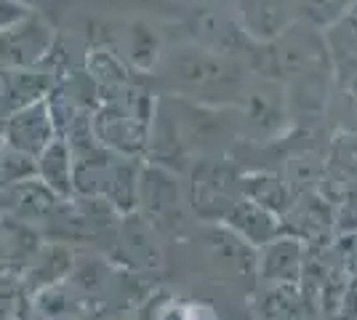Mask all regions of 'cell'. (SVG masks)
<instances>
[{
    "instance_id": "6da1fadb",
    "label": "cell",
    "mask_w": 357,
    "mask_h": 320,
    "mask_svg": "<svg viewBox=\"0 0 357 320\" xmlns=\"http://www.w3.org/2000/svg\"><path fill=\"white\" fill-rule=\"evenodd\" d=\"M165 73L176 91L200 102H240L248 89L245 73L229 54L208 46H192L174 51L165 61Z\"/></svg>"
},
{
    "instance_id": "7a4b0ae2",
    "label": "cell",
    "mask_w": 357,
    "mask_h": 320,
    "mask_svg": "<svg viewBox=\"0 0 357 320\" xmlns=\"http://www.w3.org/2000/svg\"><path fill=\"white\" fill-rule=\"evenodd\" d=\"M59 137V123H56V115H54L51 99L35 102V105L3 118V142H6V147H14V150L27 153L32 158H38L45 147H51Z\"/></svg>"
},
{
    "instance_id": "3957f363",
    "label": "cell",
    "mask_w": 357,
    "mask_h": 320,
    "mask_svg": "<svg viewBox=\"0 0 357 320\" xmlns=\"http://www.w3.org/2000/svg\"><path fill=\"white\" fill-rule=\"evenodd\" d=\"M93 134L102 142V147L115 150L118 155L131 158V160L147 147V121L131 115L118 102L105 105L93 115Z\"/></svg>"
},
{
    "instance_id": "277c9868",
    "label": "cell",
    "mask_w": 357,
    "mask_h": 320,
    "mask_svg": "<svg viewBox=\"0 0 357 320\" xmlns=\"http://www.w3.org/2000/svg\"><path fill=\"white\" fill-rule=\"evenodd\" d=\"M54 48V30L43 16L32 14L22 24L3 30V67L35 70Z\"/></svg>"
},
{
    "instance_id": "5b68a950",
    "label": "cell",
    "mask_w": 357,
    "mask_h": 320,
    "mask_svg": "<svg viewBox=\"0 0 357 320\" xmlns=\"http://www.w3.org/2000/svg\"><path fill=\"white\" fill-rule=\"evenodd\" d=\"M307 270V243L296 235H280L259 248L256 273L267 286H298Z\"/></svg>"
},
{
    "instance_id": "8992f818",
    "label": "cell",
    "mask_w": 357,
    "mask_h": 320,
    "mask_svg": "<svg viewBox=\"0 0 357 320\" xmlns=\"http://www.w3.org/2000/svg\"><path fill=\"white\" fill-rule=\"evenodd\" d=\"M240 105L245 112V123L256 134H275L283 125L288 93L275 80L264 77L259 83H248V89L240 96Z\"/></svg>"
},
{
    "instance_id": "52a82bcc",
    "label": "cell",
    "mask_w": 357,
    "mask_h": 320,
    "mask_svg": "<svg viewBox=\"0 0 357 320\" xmlns=\"http://www.w3.org/2000/svg\"><path fill=\"white\" fill-rule=\"evenodd\" d=\"M224 224L238 232L240 238L253 248H264L275 238L283 235V216L272 213L269 208L259 206L256 200L240 195V200L224 216Z\"/></svg>"
},
{
    "instance_id": "ba28073f",
    "label": "cell",
    "mask_w": 357,
    "mask_h": 320,
    "mask_svg": "<svg viewBox=\"0 0 357 320\" xmlns=\"http://www.w3.org/2000/svg\"><path fill=\"white\" fill-rule=\"evenodd\" d=\"M240 27L256 43H272L285 30L294 27V3L291 0H243Z\"/></svg>"
},
{
    "instance_id": "9c48e42d",
    "label": "cell",
    "mask_w": 357,
    "mask_h": 320,
    "mask_svg": "<svg viewBox=\"0 0 357 320\" xmlns=\"http://www.w3.org/2000/svg\"><path fill=\"white\" fill-rule=\"evenodd\" d=\"M56 200H59V195L38 176L27 179V182L11 184V187H3V208L19 224H32V222L48 219L51 211L56 208Z\"/></svg>"
},
{
    "instance_id": "30bf717a",
    "label": "cell",
    "mask_w": 357,
    "mask_h": 320,
    "mask_svg": "<svg viewBox=\"0 0 357 320\" xmlns=\"http://www.w3.org/2000/svg\"><path fill=\"white\" fill-rule=\"evenodd\" d=\"M51 93V77L40 70L3 67V118L14 115L24 107L43 102Z\"/></svg>"
},
{
    "instance_id": "8fae6325",
    "label": "cell",
    "mask_w": 357,
    "mask_h": 320,
    "mask_svg": "<svg viewBox=\"0 0 357 320\" xmlns=\"http://www.w3.org/2000/svg\"><path fill=\"white\" fill-rule=\"evenodd\" d=\"M38 179H43L59 198H70L75 190V155L64 137L38 155Z\"/></svg>"
},
{
    "instance_id": "7c38bea8",
    "label": "cell",
    "mask_w": 357,
    "mask_h": 320,
    "mask_svg": "<svg viewBox=\"0 0 357 320\" xmlns=\"http://www.w3.org/2000/svg\"><path fill=\"white\" fill-rule=\"evenodd\" d=\"M243 195L256 200L259 206L269 208L278 216H288V211L294 208V190L288 187L285 179L272 176V174H251L243 179Z\"/></svg>"
},
{
    "instance_id": "4fadbf2b",
    "label": "cell",
    "mask_w": 357,
    "mask_h": 320,
    "mask_svg": "<svg viewBox=\"0 0 357 320\" xmlns=\"http://www.w3.org/2000/svg\"><path fill=\"white\" fill-rule=\"evenodd\" d=\"M355 3L357 0H298V8L307 24L317 30H331L336 22H342Z\"/></svg>"
},
{
    "instance_id": "5bb4252c",
    "label": "cell",
    "mask_w": 357,
    "mask_h": 320,
    "mask_svg": "<svg viewBox=\"0 0 357 320\" xmlns=\"http://www.w3.org/2000/svg\"><path fill=\"white\" fill-rule=\"evenodd\" d=\"M323 176V160L314 153H298L288 160V171H285V182L294 190V195L307 192L312 184L320 182Z\"/></svg>"
},
{
    "instance_id": "9a60e30c",
    "label": "cell",
    "mask_w": 357,
    "mask_h": 320,
    "mask_svg": "<svg viewBox=\"0 0 357 320\" xmlns=\"http://www.w3.org/2000/svg\"><path fill=\"white\" fill-rule=\"evenodd\" d=\"M73 267V257L61 248H48V251H40V257L32 261L30 270V280H35L38 289H45L51 283H56L61 275L70 273Z\"/></svg>"
},
{
    "instance_id": "2e32d148",
    "label": "cell",
    "mask_w": 357,
    "mask_h": 320,
    "mask_svg": "<svg viewBox=\"0 0 357 320\" xmlns=\"http://www.w3.org/2000/svg\"><path fill=\"white\" fill-rule=\"evenodd\" d=\"M326 40L333 54L357 59V3L347 11L342 22H336L331 30H326Z\"/></svg>"
},
{
    "instance_id": "e0dca14e",
    "label": "cell",
    "mask_w": 357,
    "mask_h": 320,
    "mask_svg": "<svg viewBox=\"0 0 357 320\" xmlns=\"http://www.w3.org/2000/svg\"><path fill=\"white\" fill-rule=\"evenodd\" d=\"M128 56L136 67L142 70H149L158 56H160V43H158V35L144 27V24H136L128 32Z\"/></svg>"
},
{
    "instance_id": "ac0fdd59",
    "label": "cell",
    "mask_w": 357,
    "mask_h": 320,
    "mask_svg": "<svg viewBox=\"0 0 357 320\" xmlns=\"http://www.w3.org/2000/svg\"><path fill=\"white\" fill-rule=\"evenodd\" d=\"M89 73L93 75V80L105 83L109 89H123L128 83L126 67L118 56H112L109 51H93L89 56Z\"/></svg>"
},
{
    "instance_id": "d6986e66",
    "label": "cell",
    "mask_w": 357,
    "mask_h": 320,
    "mask_svg": "<svg viewBox=\"0 0 357 320\" xmlns=\"http://www.w3.org/2000/svg\"><path fill=\"white\" fill-rule=\"evenodd\" d=\"M38 176V158L3 144V187L27 182Z\"/></svg>"
},
{
    "instance_id": "ffe728a7",
    "label": "cell",
    "mask_w": 357,
    "mask_h": 320,
    "mask_svg": "<svg viewBox=\"0 0 357 320\" xmlns=\"http://www.w3.org/2000/svg\"><path fill=\"white\" fill-rule=\"evenodd\" d=\"M336 216V232L339 235H357V190L344 192V198L339 200V208L333 211Z\"/></svg>"
},
{
    "instance_id": "44dd1931",
    "label": "cell",
    "mask_w": 357,
    "mask_h": 320,
    "mask_svg": "<svg viewBox=\"0 0 357 320\" xmlns=\"http://www.w3.org/2000/svg\"><path fill=\"white\" fill-rule=\"evenodd\" d=\"M0 8H3V22H0L3 30H11V27L22 24L24 19H30L35 14L30 6H24L22 0H0Z\"/></svg>"
}]
</instances>
